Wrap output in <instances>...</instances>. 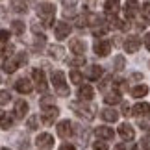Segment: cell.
Segmentation results:
<instances>
[{"label": "cell", "mask_w": 150, "mask_h": 150, "mask_svg": "<svg viewBox=\"0 0 150 150\" xmlns=\"http://www.w3.org/2000/svg\"><path fill=\"white\" fill-rule=\"evenodd\" d=\"M22 63H26V54H17V56H11V57H6L4 63H2V69L4 72H15Z\"/></svg>", "instance_id": "obj_1"}, {"label": "cell", "mask_w": 150, "mask_h": 150, "mask_svg": "<svg viewBox=\"0 0 150 150\" xmlns=\"http://www.w3.org/2000/svg\"><path fill=\"white\" fill-rule=\"evenodd\" d=\"M52 83L59 96H69V87L65 85V74L61 71H52Z\"/></svg>", "instance_id": "obj_2"}, {"label": "cell", "mask_w": 150, "mask_h": 150, "mask_svg": "<svg viewBox=\"0 0 150 150\" xmlns=\"http://www.w3.org/2000/svg\"><path fill=\"white\" fill-rule=\"evenodd\" d=\"M54 13H56V9H54L52 4H39L37 6V15L45 21V26L52 24V21H54Z\"/></svg>", "instance_id": "obj_3"}, {"label": "cell", "mask_w": 150, "mask_h": 150, "mask_svg": "<svg viewBox=\"0 0 150 150\" xmlns=\"http://www.w3.org/2000/svg\"><path fill=\"white\" fill-rule=\"evenodd\" d=\"M71 108L80 115V117H85L87 120H91V119L95 117V109L91 108V106H85V104H82V102H72Z\"/></svg>", "instance_id": "obj_4"}, {"label": "cell", "mask_w": 150, "mask_h": 150, "mask_svg": "<svg viewBox=\"0 0 150 150\" xmlns=\"http://www.w3.org/2000/svg\"><path fill=\"white\" fill-rule=\"evenodd\" d=\"M57 115H59V109H57L56 106H50V108H43V122L47 124V126H50L54 120L57 119Z\"/></svg>", "instance_id": "obj_5"}, {"label": "cell", "mask_w": 150, "mask_h": 150, "mask_svg": "<svg viewBox=\"0 0 150 150\" xmlns=\"http://www.w3.org/2000/svg\"><path fill=\"white\" fill-rule=\"evenodd\" d=\"M35 145L39 148H43V150H50L52 146H54V137H52L50 134H39L37 139H35Z\"/></svg>", "instance_id": "obj_6"}, {"label": "cell", "mask_w": 150, "mask_h": 150, "mask_svg": "<svg viewBox=\"0 0 150 150\" xmlns=\"http://www.w3.org/2000/svg\"><path fill=\"white\" fill-rule=\"evenodd\" d=\"M32 76H33V82H35L39 91H47V80H45V72L41 69H33Z\"/></svg>", "instance_id": "obj_7"}, {"label": "cell", "mask_w": 150, "mask_h": 150, "mask_svg": "<svg viewBox=\"0 0 150 150\" xmlns=\"http://www.w3.org/2000/svg\"><path fill=\"white\" fill-rule=\"evenodd\" d=\"M54 32H56V37L61 41V39L69 37V33H71V26H69V22H56Z\"/></svg>", "instance_id": "obj_8"}, {"label": "cell", "mask_w": 150, "mask_h": 150, "mask_svg": "<svg viewBox=\"0 0 150 150\" xmlns=\"http://www.w3.org/2000/svg\"><path fill=\"white\" fill-rule=\"evenodd\" d=\"M139 47H141V39L137 35H130L128 39H126V43H124V48H126V52H130V54L137 52Z\"/></svg>", "instance_id": "obj_9"}, {"label": "cell", "mask_w": 150, "mask_h": 150, "mask_svg": "<svg viewBox=\"0 0 150 150\" xmlns=\"http://www.w3.org/2000/svg\"><path fill=\"white\" fill-rule=\"evenodd\" d=\"M109 50H111V45H109V41H96L95 43V54L96 56H108L109 54Z\"/></svg>", "instance_id": "obj_10"}, {"label": "cell", "mask_w": 150, "mask_h": 150, "mask_svg": "<svg viewBox=\"0 0 150 150\" xmlns=\"http://www.w3.org/2000/svg\"><path fill=\"white\" fill-rule=\"evenodd\" d=\"M15 87H17V91H19V93H24V95H28V93H32L33 85H32V82H30V80H26V78H21V80H17Z\"/></svg>", "instance_id": "obj_11"}, {"label": "cell", "mask_w": 150, "mask_h": 150, "mask_svg": "<svg viewBox=\"0 0 150 150\" xmlns=\"http://www.w3.org/2000/svg\"><path fill=\"white\" fill-rule=\"evenodd\" d=\"M119 134H120V137H122L124 141H132L135 137V132H134V128H132L130 124H120L119 126Z\"/></svg>", "instance_id": "obj_12"}, {"label": "cell", "mask_w": 150, "mask_h": 150, "mask_svg": "<svg viewBox=\"0 0 150 150\" xmlns=\"http://www.w3.org/2000/svg\"><path fill=\"white\" fill-rule=\"evenodd\" d=\"M72 134V124L69 122V120H61L59 124H57V135L59 137H69Z\"/></svg>", "instance_id": "obj_13"}, {"label": "cell", "mask_w": 150, "mask_h": 150, "mask_svg": "<svg viewBox=\"0 0 150 150\" xmlns=\"http://www.w3.org/2000/svg\"><path fill=\"white\" fill-rule=\"evenodd\" d=\"M132 109H134L132 113L137 115V117H146V115L150 113V106H148L146 102H139V104H135V106L132 108Z\"/></svg>", "instance_id": "obj_14"}, {"label": "cell", "mask_w": 150, "mask_h": 150, "mask_svg": "<svg viewBox=\"0 0 150 150\" xmlns=\"http://www.w3.org/2000/svg\"><path fill=\"white\" fill-rule=\"evenodd\" d=\"M93 95H95V91H93L91 85H80V89H78L80 100H91V98H93Z\"/></svg>", "instance_id": "obj_15"}, {"label": "cell", "mask_w": 150, "mask_h": 150, "mask_svg": "<svg viewBox=\"0 0 150 150\" xmlns=\"http://www.w3.org/2000/svg\"><path fill=\"white\" fill-rule=\"evenodd\" d=\"M100 117L106 120V122H115V120L119 119V113L115 111V109H111V108H106V109L100 111Z\"/></svg>", "instance_id": "obj_16"}, {"label": "cell", "mask_w": 150, "mask_h": 150, "mask_svg": "<svg viewBox=\"0 0 150 150\" xmlns=\"http://www.w3.org/2000/svg\"><path fill=\"white\" fill-rule=\"evenodd\" d=\"M26 113H28V104L24 100H17L15 102V117L17 119H24Z\"/></svg>", "instance_id": "obj_17"}, {"label": "cell", "mask_w": 150, "mask_h": 150, "mask_svg": "<svg viewBox=\"0 0 150 150\" xmlns=\"http://www.w3.org/2000/svg\"><path fill=\"white\" fill-rule=\"evenodd\" d=\"M71 50H72L76 56H82V57H83L85 43H83V41H78V39H72V41H71Z\"/></svg>", "instance_id": "obj_18"}, {"label": "cell", "mask_w": 150, "mask_h": 150, "mask_svg": "<svg viewBox=\"0 0 150 150\" xmlns=\"http://www.w3.org/2000/svg\"><path fill=\"white\" fill-rule=\"evenodd\" d=\"M124 11H126V17H128V19H132V17H134L137 11H139V4H137L135 0H130V2H126Z\"/></svg>", "instance_id": "obj_19"}, {"label": "cell", "mask_w": 150, "mask_h": 150, "mask_svg": "<svg viewBox=\"0 0 150 150\" xmlns=\"http://www.w3.org/2000/svg\"><path fill=\"white\" fill-rule=\"evenodd\" d=\"M104 8H106V13L111 17L119 11V0H106V4H104Z\"/></svg>", "instance_id": "obj_20"}, {"label": "cell", "mask_w": 150, "mask_h": 150, "mask_svg": "<svg viewBox=\"0 0 150 150\" xmlns=\"http://www.w3.org/2000/svg\"><path fill=\"white\" fill-rule=\"evenodd\" d=\"M96 135L100 137V139H113V130L108 128V126H100V128H96Z\"/></svg>", "instance_id": "obj_21"}, {"label": "cell", "mask_w": 150, "mask_h": 150, "mask_svg": "<svg viewBox=\"0 0 150 150\" xmlns=\"http://www.w3.org/2000/svg\"><path fill=\"white\" fill-rule=\"evenodd\" d=\"M102 76V69L100 67H96V65H91L87 69V78L89 80H98Z\"/></svg>", "instance_id": "obj_22"}, {"label": "cell", "mask_w": 150, "mask_h": 150, "mask_svg": "<svg viewBox=\"0 0 150 150\" xmlns=\"http://www.w3.org/2000/svg\"><path fill=\"white\" fill-rule=\"evenodd\" d=\"M11 124H13V117L8 115V113H4L2 117H0V128H2V130H9Z\"/></svg>", "instance_id": "obj_23"}, {"label": "cell", "mask_w": 150, "mask_h": 150, "mask_svg": "<svg viewBox=\"0 0 150 150\" xmlns=\"http://www.w3.org/2000/svg\"><path fill=\"white\" fill-rule=\"evenodd\" d=\"M146 93H148V87H146V85H137V87L132 89V95H134L135 98H141V96H145Z\"/></svg>", "instance_id": "obj_24"}, {"label": "cell", "mask_w": 150, "mask_h": 150, "mask_svg": "<svg viewBox=\"0 0 150 150\" xmlns=\"http://www.w3.org/2000/svg\"><path fill=\"white\" fill-rule=\"evenodd\" d=\"M11 30H13V33H17V35H22V33H24V22L13 21L11 22Z\"/></svg>", "instance_id": "obj_25"}, {"label": "cell", "mask_w": 150, "mask_h": 150, "mask_svg": "<svg viewBox=\"0 0 150 150\" xmlns=\"http://www.w3.org/2000/svg\"><path fill=\"white\" fill-rule=\"evenodd\" d=\"M104 100H106V104H119V102H120V95H119V91H115V93H108Z\"/></svg>", "instance_id": "obj_26"}, {"label": "cell", "mask_w": 150, "mask_h": 150, "mask_svg": "<svg viewBox=\"0 0 150 150\" xmlns=\"http://www.w3.org/2000/svg\"><path fill=\"white\" fill-rule=\"evenodd\" d=\"M11 6H13L15 11H26V2L24 0H11Z\"/></svg>", "instance_id": "obj_27"}, {"label": "cell", "mask_w": 150, "mask_h": 150, "mask_svg": "<svg viewBox=\"0 0 150 150\" xmlns=\"http://www.w3.org/2000/svg\"><path fill=\"white\" fill-rule=\"evenodd\" d=\"M141 15H143V22H148L150 24V4H145L141 8Z\"/></svg>", "instance_id": "obj_28"}, {"label": "cell", "mask_w": 150, "mask_h": 150, "mask_svg": "<svg viewBox=\"0 0 150 150\" xmlns=\"http://www.w3.org/2000/svg\"><path fill=\"white\" fill-rule=\"evenodd\" d=\"M71 82L72 83H76V85H80L83 82V76H82V72H78V71H72L71 72Z\"/></svg>", "instance_id": "obj_29"}, {"label": "cell", "mask_w": 150, "mask_h": 150, "mask_svg": "<svg viewBox=\"0 0 150 150\" xmlns=\"http://www.w3.org/2000/svg\"><path fill=\"white\" fill-rule=\"evenodd\" d=\"M124 67H126V59H124V56H117V57H115V69H117V71H122Z\"/></svg>", "instance_id": "obj_30"}, {"label": "cell", "mask_w": 150, "mask_h": 150, "mask_svg": "<svg viewBox=\"0 0 150 150\" xmlns=\"http://www.w3.org/2000/svg\"><path fill=\"white\" fill-rule=\"evenodd\" d=\"M37 124H39V115H33L28 119V130H37Z\"/></svg>", "instance_id": "obj_31"}, {"label": "cell", "mask_w": 150, "mask_h": 150, "mask_svg": "<svg viewBox=\"0 0 150 150\" xmlns=\"http://www.w3.org/2000/svg\"><path fill=\"white\" fill-rule=\"evenodd\" d=\"M50 54L56 57V59H61L63 57V48L61 47H50Z\"/></svg>", "instance_id": "obj_32"}, {"label": "cell", "mask_w": 150, "mask_h": 150, "mask_svg": "<svg viewBox=\"0 0 150 150\" xmlns=\"http://www.w3.org/2000/svg\"><path fill=\"white\" fill-rule=\"evenodd\" d=\"M9 98H11V96H9L8 91H0V106L8 104V102H9Z\"/></svg>", "instance_id": "obj_33"}, {"label": "cell", "mask_w": 150, "mask_h": 150, "mask_svg": "<svg viewBox=\"0 0 150 150\" xmlns=\"http://www.w3.org/2000/svg\"><path fill=\"white\" fill-rule=\"evenodd\" d=\"M141 146H143V150H150V134L141 139Z\"/></svg>", "instance_id": "obj_34"}, {"label": "cell", "mask_w": 150, "mask_h": 150, "mask_svg": "<svg viewBox=\"0 0 150 150\" xmlns=\"http://www.w3.org/2000/svg\"><path fill=\"white\" fill-rule=\"evenodd\" d=\"M85 24H87V15H85V17H78V19H76V26L78 28H82Z\"/></svg>", "instance_id": "obj_35"}, {"label": "cell", "mask_w": 150, "mask_h": 150, "mask_svg": "<svg viewBox=\"0 0 150 150\" xmlns=\"http://www.w3.org/2000/svg\"><path fill=\"white\" fill-rule=\"evenodd\" d=\"M52 102H54L52 96H45V98L41 100V108H48V104H52Z\"/></svg>", "instance_id": "obj_36"}, {"label": "cell", "mask_w": 150, "mask_h": 150, "mask_svg": "<svg viewBox=\"0 0 150 150\" xmlns=\"http://www.w3.org/2000/svg\"><path fill=\"white\" fill-rule=\"evenodd\" d=\"M117 150H137V146L130 143V145H119V146H117Z\"/></svg>", "instance_id": "obj_37"}, {"label": "cell", "mask_w": 150, "mask_h": 150, "mask_svg": "<svg viewBox=\"0 0 150 150\" xmlns=\"http://www.w3.org/2000/svg\"><path fill=\"white\" fill-rule=\"evenodd\" d=\"M8 39H9V32H8V30H0V41L6 43Z\"/></svg>", "instance_id": "obj_38"}, {"label": "cell", "mask_w": 150, "mask_h": 150, "mask_svg": "<svg viewBox=\"0 0 150 150\" xmlns=\"http://www.w3.org/2000/svg\"><path fill=\"white\" fill-rule=\"evenodd\" d=\"M93 150H108V145H106V143H95V145H93Z\"/></svg>", "instance_id": "obj_39"}, {"label": "cell", "mask_w": 150, "mask_h": 150, "mask_svg": "<svg viewBox=\"0 0 150 150\" xmlns=\"http://www.w3.org/2000/svg\"><path fill=\"white\" fill-rule=\"evenodd\" d=\"M83 63H85V59H83V57H76V59H72V61H71V65H74V67H80V65H83Z\"/></svg>", "instance_id": "obj_40"}, {"label": "cell", "mask_w": 150, "mask_h": 150, "mask_svg": "<svg viewBox=\"0 0 150 150\" xmlns=\"http://www.w3.org/2000/svg\"><path fill=\"white\" fill-rule=\"evenodd\" d=\"M122 113H124V115H126V117H128V115H130V113H132V108H130V106H128V104H124V106H122Z\"/></svg>", "instance_id": "obj_41"}, {"label": "cell", "mask_w": 150, "mask_h": 150, "mask_svg": "<svg viewBox=\"0 0 150 150\" xmlns=\"http://www.w3.org/2000/svg\"><path fill=\"white\" fill-rule=\"evenodd\" d=\"M145 47H146V50L150 52V33H148V35L145 37Z\"/></svg>", "instance_id": "obj_42"}, {"label": "cell", "mask_w": 150, "mask_h": 150, "mask_svg": "<svg viewBox=\"0 0 150 150\" xmlns=\"http://www.w3.org/2000/svg\"><path fill=\"white\" fill-rule=\"evenodd\" d=\"M59 150H74V146H72V145H61Z\"/></svg>", "instance_id": "obj_43"}, {"label": "cell", "mask_w": 150, "mask_h": 150, "mask_svg": "<svg viewBox=\"0 0 150 150\" xmlns=\"http://www.w3.org/2000/svg\"><path fill=\"white\" fill-rule=\"evenodd\" d=\"M63 2H65V4H67V2H71V4H76L78 0H63Z\"/></svg>", "instance_id": "obj_44"}, {"label": "cell", "mask_w": 150, "mask_h": 150, "mask_svg": "<svg viewBox=\"0 0 150 150\" xmlns=\"http://www.w3.org/2000/svg\"><path fill=\"white\" fill-rule=\"evenodd\" d=\"M2 115H4V111H0V117H2Z\"/></svg>", "instance_id": "obj_45"}, {"label": "cell", "mask_w": 150, "mask_h": 150, "mask_svg": "<svg viewBox=\"0 0 150 150\" xmlns=\"http://www.w3.org/2000/svg\"><path fill=\"white\" fill-rule=\"evenodd\" d=\"M2 150H9V148H2Z\"/></svg>", "instance_id": "obj_46"}, {"label": "cell", "mask_w": 150, "mask_h": 150, "mask_svg": "<svg viewBox=\"0 0 150 150\" xmlns=\"http://www.w3.org/2000/svg\"><path fill=\"white\" fill-rule=\"evenodd\" d=\"M0 82H2V78H0Z\"/></svg>", "instance_id": "obj_47"}]
</instances>
